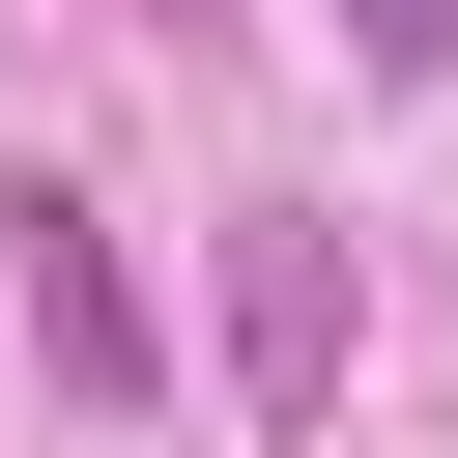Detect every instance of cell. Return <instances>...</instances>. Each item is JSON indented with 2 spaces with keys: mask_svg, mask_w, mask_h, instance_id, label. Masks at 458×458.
Wrapping results in <instances>:
<instances>
[{
  "mask_svg": "<svg viewBox=\"0 0 458 458\" xmlns=\"http://www.w3.org/2000/svg\"><path fill=\"white\" fill-rule=\"evenodd\" d=\"M0 258H29V344H57V401L114 429V401H143V286H114V229H86V172H0Z\"/></svg>",
  "mask_w": 458,
  "mask_h": 458,
  "instance_id": "1",
  "label": "cell"
},
{
  "mask_svg": "<svg viewBox=\"0 0 458 458\" xmlns=\"http://www.w3.org/2000/svg\"><path fill=\"white\" fill-rule=\"evenodd\" d=\"M229 401H258V429H315V401H344V229H315V200H258V229H229Z\"/></svg>",
  "mask_w": 458,
  "mask_h": 458,
  "instance_id": "2",
  "label": "cell"
},
{
  "mask_svg": "<svg viewBox=\"0 0 458 458\" xmlns=\"http://www.w3.org/2000/svg\"><path fill=\"white\" fill-rule=\"evenodd\" d=\"M344 57H372V86H429V57H458V0H344Z\"/></svg>",
  "mask_w": 458,
  "mask_h": 458,
  "instance_id": "3",
  "label": "cell"
},
{
  "mask_svg": "<svg viewBox=\"0 0 458 458\" xmlns=\"http://www.w3.org/2000/svg\"><path fill=\"white\" fill-rule=\"evenodd\" d=\"M143 29H172V0H143Z\"/></svg>",
  "mask_w": 458,
  "mask_h": 458,
  "instance_id": "4",
  "label": "cell"
}]
</instances>
